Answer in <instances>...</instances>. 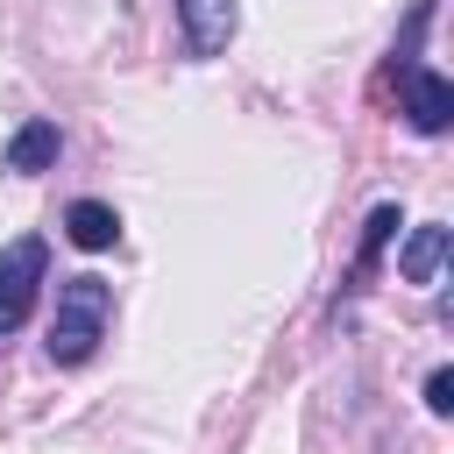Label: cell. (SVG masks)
<instances>
[{
    "label": "cell",
    "instance_id": "obj_1",
    "mask_svg": "<svg viewBox=\"0 0 454 454\" xmlns=\"http://www.w3.org/2000/svg\"><path fill=\"white\" fill-rule=\"evenodd\" d=\"M106 319H114V284L92 277V270L64 277L57 284V312H50V340H43L50 362L57 369H85L99 355V340H106Z\"/></svg>",
    "mask_w": 454,
    "mask_h": 454
},
{
    "label": "cell",
    "instance_id": "obj_2",
    "mask_svg": "<svg viewBox=\"0 0 454 454\" xmlns=\"http://www.w3.org/2000/svg\"><path fill=\"white\" fill-rule=\"evenodd\" d=\"M43 284H50V241L43 234H14L0 248V333H21L28 326Z\"/></svg>",
    "mask_w": 454,
    "mask_h": 454
},
{
    "label": "cell",
    "instance_id": "obj_3",
    "mask_svg": "<svg viewBox=\"0 0 454 454\" xmlns=\"http://www.w3.org/2000/svg\"><path fill=\"white\" fill-rule=\"evenodd\" d=\"M177 7V43H184V57H220L227 43H234V28H241V0H170Z\"/></svg>",
    "mask_w": 454,
    "mask_h": 454
},
{
    "label": "cell",
    "instance_id": "obj_4",
    "mask_svg": "<svg viewBox=\"0 0 454 454\" xmlns=\"http://www.w3.org/2000/svg\"><path fill=\"white\" fill-rule=\"evenodd\" d=\"M397 92H404L411 135H447V121H454V85H447L433 64H404V71H397Z\"/></svg>",
    "mask_w": 454,
    "mask_h": 454
},
{
    "label": "cell",
    "instance_id": "obj_5",
    "mask_svg": "<svg viewBox=\"0 0 454 454\" xmlns=\"http://www.w3.org/2000/svg\"><path fill=\"white\" fill-rule=\"evenodd\" d=\"M57 156H64V128L57 121H21L7 135V149H0V163L14 177H43V170H57Z\"/></svg>",
    "mask_w": 454,
    "mask_h": 454
},
{
    "label": "cell",
    "instance_id": "obj_6",
    "mask_svg": "<svg viewBox=\"0 0 454 454\" xmlns=\"http://www.w3.org/2000/svg\"><path fill=\"white\" fill-rule=\"evenodd\" d=\"M64 241L85 248V255H99V248L121 241V213H114L106 199H71V206H64Z\"/></svg>",
    "mask_w": 454,
    "mask_h": 454
},
{
    "label": "cell",
    "instance_id": "obj_7",
    "mask_svg": "<svg viewBox=\"0 0 454 454\" xmlns=\"http://www.w3.org/2000/svg\"><path fill=\"white\" fill-rule=\"evenodd\" d=\"M447 248H454V227H440V220L411 227V241L397 248V270H404V284H440V270H447Z\"/></svg>",
    "mask_w": 454,
    "mask_h": 454
},
{
    "label": "cell",
    "instance_id": "obj_8",
    "mask_svg": "<svg viewBox=\"0 0 454 454\" xmlns=\"http://www.w3.org/2000/svg\"><path fill=\"white\" fill-rule=\"evenodd\" d=\"M397 227H404V213H397V206L383 199V206H376V213L362 220V248H355V270H348V284H362V277H369V270L383 262V248H390V234H397Z\"/></svg>",
    "mask_w": 454,
    "mask_h": 454
},
{
    "label": "cell",
    "instance_id": "obj_9",
    "mask_svg": "<svg viewBox=\"0 0 454 454\" xmlns=\"http://www.w3.org/2000/svg\"><path fill=\"white\" fill-rule=\"evenodd\" d=\"M426 411H433V419L454 411V369H433V376H426Z\"/></svg>",
    "mask_w": 454,
    "mask_h": 454
}]
</instances>
